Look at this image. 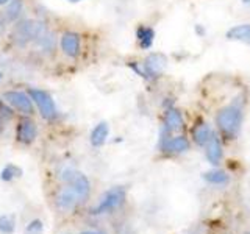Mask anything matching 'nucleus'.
<instances>
[{
    "label": "nucleus",
    "mask_w": 250,
    "mask_h": 234,
    "mask_svg": "<svg viewBox=\"0 0 250 234\" xmlns=\"http://www.w3.org/2000/svg\"><path fill=\"white\" fill-rule=\"evenodd\" d=\"M109 135V127L106 122H100L91 131V144L94 147H102L108 139Z\"/></svg>",
    "instance_id": "ddd939ff"
},
{
    "label": "nucleus",
    "mask_w": 250,
    "mask_h": 234,
    "mask_svg": "<svg viewBox=\"0 0 250 234\" xmlns=\"http://www.w3.org/2000/svg\"><path fill=\"white\" fill-rule=\"evenodd\" d=\"M78 203H82V200L70 184L67 187H62L57 195V208L61 213H69V211H72Z\"/></svg>",
    "instance_id": "423d86ee"
},
{
    "label": "nucleus",
    "mask_w": 250,
    "mask_h": 234,
    "mask_svg": "<svg viewBox=\"0 0 250 234\" xmlns=\"http://www.w3.org/2000/svg\"><path fill=\"white\" fill-rule=\"evenodd\" d=\"M28 96L31 97L33 103L38 106L39 113H41L45 120H52L57 116V106H55V101L49 92L42 89H30Z\"/></svg>",
    "instance_id": "20e7f679"
},
{
    "label": "nucleus",
    "mask_w": 250,
    "mask_h": 234,
    "mask_svg": "<svg viewBox=\"0 0 250 234\" xmlns=\"http://www.w3.org/2000/svg\"><path fill=\"white\" fill-rule=\"evenodd\" d=\"M69 2H74L75 3V2H82V0H69Z\"/></svg>",
    "instance_id": "cd10ccee"
},
{
    "label": "nucleus",
    "mask_w": 250,
    "mask_h": 234,
    "mask_svg": "<svg viewBox=\"0 0 250 234\" xmlns=\"http://www.w3.org/2000/svg\"><path fill=\"white\" fill-rule=\"evenodd\" d=\"M183 116L177 109H169L166 113V117H164V131L166 133H174V131H180L183 128Z\"/></svg>",
    "instance_id": "9b49d317"
},
{
    "label": "nucleus",
    "mask_w": 250,
    "mask_h": 234,
    "mask_svg": "<svg viewBox=\"0 0 250 234\" xmlns=\"http://www.w3.org/2000/svg\"><path fill=\"white\" fill-rule=\"evenodd\" d=\"M221 158H222V147L217 136L213 133V136H211V139L207 142V159L213 164V166H216V164H219V161H221Z\"/></svg>",
    "instance_id": "f8f14e48"
},
{
    "label": "nucleus",
    "mask_w": 250,
    "mask_h": 234,
    "mask_svg": "<svg viewBox=\"0 0 250 234\" xmlns=\"http://www.w3.org/2000/svg\"><path fill=\"white\" fill-rule=\"evenodd\" d=\"M47 33L45 25L39 20L27 19L19 22L14 27V41L19 44H28V42H36L39 38H42Z\"/></svg>",
    "instance_id": "f257e3e1"
},
{
    "label": "nucleus",
    "mask_w": 250,
    "mask_h": 234,
    "mask_svg": "<svg viewBox=\"0 0 250 234\" xmlns=\"http://www.w3.org/2000/svg\"><path fill=\"white\" fill-rule=\"evenodd\" d=\"M16 136H18V140L21 144L30 145L38 136L36 123L31 119H28V117H22L18 125V133H16Z\"/></svg>",
    "instance_id": "6e6552de"
},
{
    "label": "nucleus",
    "mask_w": 250,
    "mask_h": 234,
    "mask_svg": "<svg viewBox=\"0 0 250 234\" xmlns=\"http://www.w3.org/2000/svg\"><path fill=\"white\" fill-rule=\"evenodd\" d=\"M60 44H61V50L70 58H77L78 53H80L82 42H80V35L78 33H74V31H66V33H62Z\"/></svg>",
    "instance_id": "1a4fd4ad"
},
{
    "label": "nucleus",
    "mask_w": 250,
    "mask_h": 234,
    "mask_svg": "<svg viewBox=\"0 0 250 234\" xmlns=\"http://www.w3.org/2000/svg\"><path fill=\"white\" fill-rule=\"evenodd\" d=\"M125 197H127V192L122 186H116L111 187L109 191H106L104 195L100 197L99 203L96 205V208L92 209V214H106L111 213V211L117 209L119 206H122V203L125 201Z\"/></svg>",
    "instance_id": "7ed1b4c3"
},
{
    "label": "nucleus",
    "mask_w": 250,
    "mask_h": 234,
    "mask_svg": "<svg viewBox=\"0 0 250 234\" xmlns=\"http://www.w3.org/2000/svg\"><path fill=\"white\" fill-rule=\"evenodd\" d=\"M2 30H5V20H3L2 16H0V31Z\"/></svg>",
    "instance_id": "b1692460"
},
{
    "label": "nucleus",
    "mask_w": 250,
    "mask_h": 234,
    "mask_svg": "<svg viewBox=\"0 0 250 234\" xmlns=\"http://www.w3.org/2000/svg\"><path fill=\"white\" fill-rule=\"evenodd\" d=\"M10 0H0V5H5V3H8Z\"/></svg>",
    "instance_id": "393cba45"
},
{
    "label": "nucleus",
    "mask_w": 250,
    "mask_h": 234,
    "mask_svg": "<svg viewBox=\"0 0 250 234\" xmlns=\"http://www.w3.org/2000/svg\"><path fill=\"white\" fill-rule=\"evenodd\" d=\"M21 174H22V172H21L19 167L13 166V164H8V166L3 167L2 174H0V179H2V181H11L13 178L19 176Z\"/></svg>",
    "instance_id": "412c9836"
},
{
    "label": "nucleus",
    "mask_w": 250,
    "mask_h": 234,
    "mask_svg": "<svg viewBox=\"0 0 250 234\" xmlns=\"http://www.w3.org/2000/svg\"><path fill=\"white\" fill-rule=\"evenodd\" d=\"M22 14V0H11L6 8V18L8 20H16L19 19Z\"/></svg>",
    "instance_id": "6ab92c4d"
},
{
    "label": "nucleus",
    "mask_w": 250,
    "mask_h": 234,
    "mask_svg": "<svg viewBox=\"0 0 250 234\" xmlns=\"http://www.w3.org/2000/svg\"><path fill=\"white\" fill-rule=\"evenodd\" d=\"M211 136H213V131H211V128L205 123L199 125V127L194 130V140L197 145H207V142L211 139Z\"/></svg>",
    "instance_id": "f3484780"
},
{
    "label": "nucleus",
    "mask_w": 250,
    "mask_h": 234,
    "mask_svg": "<svg viewBox=\"0 0 250 234\" xmlns=\"http://www.w3.org/2000/svg\"><path fill=\"white\" fill-rule=\"evenodd\" d=\"M82 234H106L100 230H86V231H82Z\"/></svg>",
    "instance_id": "5701e85b"
},
{
    "label": "nucleus",
    "mask_w": 250,
    "mask_h": 234,
    "mask_svg": "<svg viewBox=\"0 0 250 234\" xmlns=\"http://www.w3.org/2000/svg\"><path fill=\"white\" fill-rule=\"evenodd\" d=\"M2 128H3V123H2V120H0V131H2Z\"/></svg>",
    "instance_id": "bb28decb"
},
{
    "label": "nucleus",
    "mask_w": 250,
    "mask_h": 234,
    "mask_svg": "<svg viewBox=\"0 0 250 234\" xmlns=\"http://www.w3.org/2000/svg\"><path fill=\"white\" fill-rule=\"evenodd\" d=\"M244 3H247V5H250V0H242Z\"/></svg>",
    "instance_id": "a878e982"
},
{
    "label": "nucleus",
    "mask_w": 250,
    "mask_h": 234,
    "mask_svg": "<svg viewBox=\"0 0 250 234\" xmlns=\"http://www.w3.org/2000/svg\"><path fill=\"white\" fill-rule=\"evenodd\" d=\"M203 178L207 179L208 183L211 184H217V186H222V184H227L229 183V175L225 174L222 170H211V172H207Z\"/></svg>",
    "instance_id": "a211bd4d"
},
{
    "label": "nucleus",
    "mask_w": 250,
    "mask_h": 234,
    "mask_svg": "<svg viewBox=\"0 0 250 234\" xmlns=\"http://www.w3.org/2000/svg\"><path fill=\"white\" fill-rule=\"evenodd\" d=\"M161 148L167 153H183L189 150V142L185 136H175V137H163Z\"/></svg>",
    "instance_id": "9d476101"
},
{
    "label": "nucleus",
    "mask_w": 250,
    "mask_h": 234,
    "mask_svg": "<svg viewBox=\"0 0 250 234\" xmlns=\"http://www.w3.org/2000/svg\"><path fill=\"white\" fill-rule=\"evenodd\" d=\"M227 38L230 41H241L250 45V23H244V25H236L227 31Z\"/></svg>",
    "instance_id": "2eb2a0df"
},
{
    "label": "nucleus",
    "mask_w": 250,
    "mask_h": 234,
    "mask_svg": "<svg viewBox=\"0 0 250 234\" xmlns=\"http://www.w3.org/2000/svg\"><path fill=\"white\" fill-rule=\"evenodd\" d=\"M14 225H16V217L5 214L0 215V231L3 234H11L14 231Z\"/></svg>",
    "instance_id": "aec40b11"
},
{
    "label": "nucleus",
    "mask_w": 250,
    "mask_h": 234,
    "mask_svg": "<svg viewBox=\"0 0 250 234\" xmlns=\"http://www.w3.org/2000/svg\"><path fill=\"white\" fill-rule=\"evenodd\" d=\"M70 186L74 187V191L77 192V195L80 197L82 201H84L86 198L89 197V189H91V184L88 181V178L82 174H77V176L69 183Z\"/></svg>",
    "instance_id": "4468645a"
},
{
    "label": "nucleus",
    "mask_w": 250,
    "mask_h": 234,
    "mask_svg": "<svg viewBox=\"0 0 250 234\" xmlns=\"http://www.w3.org/2000/svg\"><path fill=\"white\" fill-rule=\"evenodd\" d=\"M44 230V225L41 220H33L27 228H25V234H41Z\"/></svg>",
    "instance_id": "4be33fe9"
},
{
    "label": "nucleus",
    "mask_w": 250,
    "mask_h": 234,
    "mask_svg": "<svg viewBox=\"0 0 250 234\" xmlns=\"http://www.w3.org/2000/svg\"><path fill=\"white\" fill-rule=\"evenodd\" d=\"M136 36H138V42L141 45V49H150L153 44L155 31L150 27H139Z\"/></svg>",
    "instance_id": "dca6fc26"
},
{
    "label": "nucleus",
    "mask_w": 250,
    "mask_h": 234,
    "mask_svg": "<svg viewBox=\"0 0 250 234\" xmlns=\"http://www.w3.org/2000/svg\"><path fill=\"white\" fill-rule=\"evenodd\" d=\"M5 103L10 105L13 109H18L22 114L30 116L33 114V100L28 94L22 91H6L3 92Z\"/></svg>",
    "instance_id": "39448f33"
},
{
    "label": "nucleus",
    "mask_w": 250,
    "mask_h": 234,
    "mask_svg": "<svg viewBox=\"0 0 250 234\" xmlns=\"http://www.w3.org/2000/svg\"><path fill=\"white\" fill-rule=\"evenodd\" d=\"M217 127L221 128L225 135L229 136H234L241 128L242 123V111L234 105L225 106L224 109H221L216 117Z\"/></svg>",
    "instance_id": "f03ea898"
},
{
    "label": "nucleus",
    "mask_w": 250,
    "mask_h": 234,
    "mask_svg": "<svg viewBox=\"0 0 250 234\" xmlns=\"http://www.w3.org/2000/svg\"><path fill=\"white\" fill-rule=\"evenodd\" d=\"M0 80H2V72H0Z\"/></svg>",
    "instance_id": "c85d7f7f"
},
{
    "label": "nucleus",
    "mask_w": 250,
    "mask_h": 234,
    "mask_svg": "<svg viewBox=\"0 0 250 234\" xmlns=\"http://www.w3.org/2000/svg\"><path fill=\"white\" fill-rule=\"evenodd\" d=\"M167 66V59L161 53H150L144 61V77L153 78L164 72Z\"/></svg>",
    "instance_id": "0eeeda50"
}]
</instances>
